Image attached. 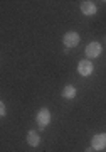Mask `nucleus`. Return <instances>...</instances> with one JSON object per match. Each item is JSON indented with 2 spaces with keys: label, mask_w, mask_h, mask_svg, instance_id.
<instances>
[{
  "label": "nucleus",
  "mask_w": 106,
  "mask_h": 152,
  "mask_svg": "<svg viewBox=\"0 0 106 152\" xmlns=\"http://www.w3.org/2000/svg\"><path fill=\"white\" fill-rule=\"evenodd\" d=\"M86 56L88 58H98L101 54V44L99 42H89L86 46Z\"/></svg>",
  "instance_id": "obj_4"
},
{
  "label": "nucleus",
  "mask_w": 106,
  "mask_h": 152,
  "mask_svg": "<svg viewBox=\"0 0 106 152\" xmlns=\"http://www.w3.org/2000/svg\"><path fill=\"white\" fill-rule=\"evenodd\" d=\"M51 122V112H49V108H41L37 112V124H39V127H41V130H44L46 129V125Z\"/></svg>",
  "instance_id": "obj_1"
},
{
  "label": "nucleus",
  "mask_w": 106,
  "mask_h": 152,
  "mask_svg": "<svg viewBox=\"0 0 106 152\" xmlns=\"http://www.w3.org/2000/svg\"><path fill=\"white\" fill-rule=\"evenodd\" d=\"M96 4L94 2H89V0H84V2H81V12L84 14V15H94L96 14Z\"/></svg>",
  "instance_id": "obj_6"
},
{
  "label": "nucleus",
  "mask_w": 106,
  "mask_h": 152,
  "mask_svg": "<svg viewBox=\"0 0 106 152\" xmlns=\"http://www.w3.org/2000/svg\"><path fill=\"white\" fill-rule=\"evenodd\" d=\"M76 96V88L71 86V85H68V86H64L62 90V98H68V100H71V98Z\"/></svg>",
  "instance_id": "obj_8"
},
{
  "label": "nucleus",
  "mask_w": 106,
  "mask_h": 152,
  "mask_svg": "<svg viewBox=\"0 0 106 152\" xmlns=\"http://www.w3.org/2000/svg\"><path fill=\"white\" fill-rule=\"evenodd\" d=\"M93 69H94V66H93V63L89 59H83L78 64V71H79L81 76H89L93 73Z\"/></svg>",
  "instance_id": "obj_3"
},
{
  "label": "nucleus",
  "mask_w": 106,
  "mask_h": 152,
  "mask_svg": "<svg viewBox=\"0 0 106 152\" xmlns=\"http://www.w3.org/2000/svg\"><path fill=\"white\" fill-rule=\"evenodd\" d=\"M5 113H7V112H5V103L2 102V103H0V115L4 117V115H5Z\"/></svg>",
  "instance_id": "obj_9"
},
{
  "label": "nucleus",
  "mask_w": 106,
  "mask_h": 152,
  "mask_svg": "<svg viewBox=\"0 0 106 152\" xmlns=\"http://www.w3.org/2000/svg\"><path fill=\"white\" fill-rule=\"evenodd\" d=\"M93 151H94L93 147H88V149H86V152H93Z\"/></svg>",
  "instance_id": "obj_10"
},
{
  "label": "nucleus",
  "mask_w": 106,
  "mask_h": 152,
  "mask_svg": "<svg viewBox=\"0 0 106 152\" xmlns=\"http://www.w3.org/2000/svg\"><path fill=\"white\" fill-rule=\"evenodd\" d=\"M93 149L94 151L106 149V134H98V135L93 137Z\"/></svg>",
  "instance_id": "obj_5"
},
{
  "label": "nucleus",
  "mask_w": 106,
  "mask_h": 152,
  "mask_svg": "<svg viewBox=\"0 0 106 152\" xmlns=\"http://www.w3.org/2000/svg\"><path fill=\"white\" fill-rule=\"evenodd\" d=\"M27 142H29V145L37 147L39 144H41V137L37 135L36 130H29V134H27Z\"/></svg>",
  "instance_id": "obj_7"
},
{
  "label": "nucleus",
  "mask_w": 106,
  "mask_h": 152,
  "mask_svg": "<svg viewBox=\"0 0 106 152\" xmlns=\"http://www.w3.org/2000/svg\"><path fill=\"white\" fill-rule=\"evenodd\" d=\"M62 42L66 48H74V46H78L79 44V34L78 32H66L64 34V37H62Z\"/></svg>",
  "instance_id": "obj_2"
}]
</instances>
